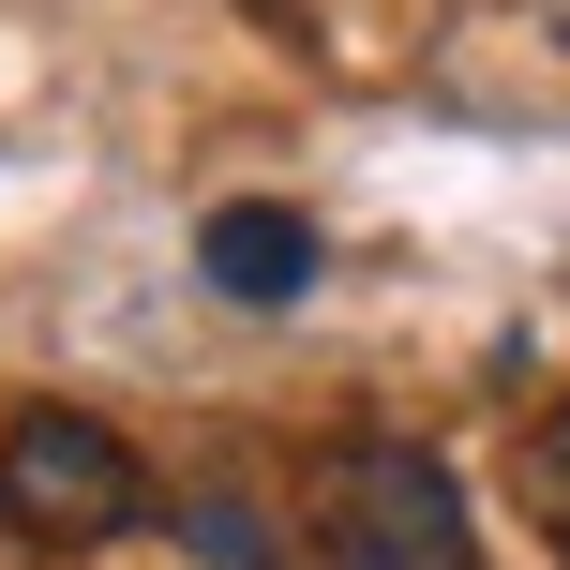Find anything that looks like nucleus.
Listing matches in <instances>:
<instances>
[{
	"label": "nucleus",
	"mask_w": 570,
	"mask_h": 570,
	"mask_svg": "<svg viewBox=\"0 0 570 570\" xmlns=\"http://www.w3.org/2000/svg\"><path fill=\"white\" fill-rule=\"evenodd\" d=\"M150 525V465L120 421H90V405H16L0 421V541L30 556H106Z\"/></svg>",
	"instance_id": "nucleus-1"
},
{
	"label": "nucleus",
	"mask_w": 570,
	"mask_h": 570,
	"mask_svg": "<svg viewBox=\"0 0 570 570\" xmlns=\"http://www.w3.org/2000/svg\"><path fill=\"white\" fill-rule=\"evenodd\" d=\"M315 541L331 570H481V525H465V481L421 451V435H361L315 481Z\"/></svg>",
	"instance_id": "nucleus-2"
},
{
	"label": "nucleus",
	"mask_w": 570,
	"mask_h": 570,
	"mask_svg": "<svg viewBox=\"0 0 570 570\" xmlns=\"http://www.w3.org/2000/svg\"><path fill=\"white\" fill-rule=\"evenodd\" d=\"M511 495H525V525L570 556V405H541L525 421V451H511Z\"/></svg>",
	"instance_id": "nucleus-4"
},
{
	"label": "nucleus",
	"mask_w": 570,
	"mask_h": 570,
	"mask_svg": "<svg viewBox=\"0 0 570 570\" xmlns=\"http://www.w3.org/2000/svg\"><path fill=\"white\" fill-rule=\"evenodd\" d=\"M196 271L226 285V301H256V315H271V301H301V285L331 271V240H315L285 196H226V210L196 226Z\"/></svg>",
	"instance_id": "nucleus-3"
}]
</instances>
